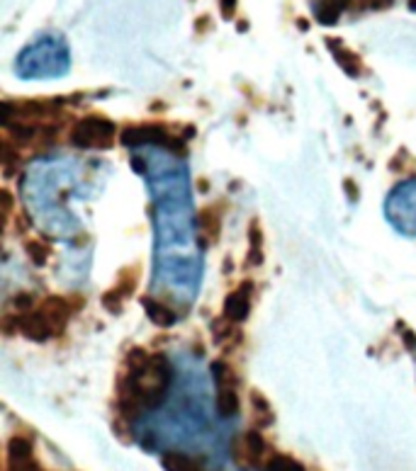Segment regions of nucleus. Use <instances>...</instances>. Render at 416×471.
<instances>
[{"instance_id": "16", "label": "nucleus", "mask_w": 416, "mask_h": 471, "mask_svg": "<svg viewBox=\"0 0 416 471\" xmlns=\"http://www.w3.org/2000/svg\"><path fill=\"white\" fill-rule=\"evenodd\" d=\"M353 0H317L314 3V18H317L319 25L324 27H331L341 20V15L346 10H351Z\"/></svg>"}, {"instance_id": "9", "label": "nucleus", "mask_w": 416, "mask_h": 471, "mask_svg": "<svg viewBox=\"0 0 416 471\" xmlns=\"http://www.w3.org/2000/svg\"><path fill=\"white\" fill-rule=\"evenodd\" d=\"M136 284H139V265L122 267L117 274L115 287L103 294V306L110 311V314H119L124 301L136 292Z\"/></svg>"}, {"instance_id": "13", "label": "nucleus", "mask_w": 416, "mask_h": 471, "mask_svg": "<svg viewBox=\"0 0 416 471\" xmlns=\"http://www.w3.org/2000/svg\"><path fill=\"white\" fill-rule=\"evenodd\" d=\"M326 49H329V54L334 56V61L339 63L341 71H344L346 76H351V78H360L363 76V71H365V68H363L360 56H358L356 51H351L341 39H329V41H326Z\"/></svg>"}, {"instance_id": "6", "label": "nucleus", "mask_w": 416, "mask_h": 471, "mask_svg": "<svg viewBox=\"0 0 416 471\" xmlns=\"http://www.w3.org/2000/svg\"><path fill=\"white\" fill-rule=\"evenodd\" d=\"M115 139H117V126L108 117H100V114H88V117L78 119L76 124L71 126V134H68L71 146L83 148V151H105V148H112Z\"/></svg>"}, {"instance_id": "7", "label": "nucleus", "mask_w": 416, "mask_h": 471, "mask_svg": "<svg viewBox=\"0 0 416 471\" xmlns=\"http://www.w3.org/2000/svg\"><path fill=\"white\" fill-rule=\"evenodd\" d=\"M173 141L178 139L168 134V129L163 124H129L119 131V144L131 148V151H136V148H149V146L171 148V151L181 148L178 144H173Z\"/></svg>"}, {"instance_id": "15", "label": "nucleus", "mask_w": 416, "mask_h": 471, "mask_svg": "<svg viewBox=\"0 0 416 471\" xmlns=\"http://www.w3.org/2000/svg\"><path fill=\"white\" fill-rule=\"evenodd\" d=\"M161 467L163 471H207V467L195 454L186 452V449H168V452H163Z\"/></svg>"}, {"instance_id": "24", "label": "nucleus", "mask_w": 416, "mask_h": 471, "mask_svg": "<svg viewBox=\"0 0 416 471\" xmlns=\"http://www.w3.org/2000/svg\"><path fill=\"white\" fill-rule=\"evenodd\" d=\"M219 10H222L224 20H231L236 13V0H219Z\"/></svg>"}, {"instance_id": "11", "label": "nucleus", "mask_w": 416, "mask_h": 471, "mask_svg": "<svg viewBox=\"0 0 416 471\" xmlns=\"http://www.w3.org/2000/svg\"><path fill=\"white\" fill-rule=\"evenodd\" d=\"M214 409L222 420H231L239 416V382L214 384Z\"/></svg>"}, {"instance_id": "21", "label": "nucleus", "mask_w": 416, "mask_h": 471, "mask_svg": "<svg viewBox=\"0 0 416 471\" xmlns=\"http://www.w3.org/2000/svg\"><path fill=\"white\" fill-rule=\"evenodd\" d=\"M263 471H307V469H304L294 457H290V454H275L273 452L271 457H268Z\"/></svg>"}, {"instance_id": "19", "label": "nucleus", "mask_w": 416, "mask_h": 471, "mask_svg": "<svg viewBox=\"0 0 416 471\" xmlns=\"http://www.w3.org/2000/svg\"><path fill=\"white\" fill-rule=\"evenodd\" d=\"M25 253H27V258L34 263V265H46V260L51 258V246L46 241H41V238H32V241L25 243Z\"/></svg>"}, {"instance_id": "1", "label": "nucleus", "mask_w": 416, "mask_h": 471, "mask_svg": "<svg viewBox=\"0 0 416 471\" xmlns=\"http://www.w3.org/2000/svg\"><path fill=\"white\" fill-rule=\"evenodd\" d=\"M131 171L146 180L154 202V282L166 301L190 306L202 279V241L193 204L190 173L176 151L136 148Z\"/></svg>"}, {"instance_id": "22", "label": "nucleus", "mask_w": 416, "mask_h": 471, "mask_svg": "<svg viewBox=\"0 0 416 471\" xmlns=\"http://www.w3.org/2000/svg\"><path fill=\"white\" fill-rule=\"evenodd\" d=\"M41 464L37 459H8V469L5 471H39Z\"/></svg>"}, {"instance_id": "23", "label": "nucleus", "mask_w": 416, "mask_h": 471, "mask_svg": "<svg viewBox=\"0 0 416 471\" xmlns=\"http://www.w3.org/2000/svg\"><path fill=\"white\" fill-rule=\"evenodd\" d=\"M392 3L394 0H358V5H360L363 10H384Z\"/></svg>"}, {"instance_id": "8", "label": "nucleus", "mask_w": 416, "mask_h": 471, "mask_svg": "<svg viewBox=\"0 0 416 471\" xmlns=\"http://www.w3.org/2000/svg\"><path fill=\"white\" fill-rule=\"evenodd\" d=\"M231 457L244 469L266 467L268 457H271V444H268V440L263 437V432L258 427H251V430H246L239 440L231 444Z\"/></svg>"}, {"instance_id": "12", "label": "nucleus", "mask_w": 416, "mask_h": 471, "mask_svg": "<svg viewBox=\"0 0 416 471\" xmlns=\"http://www.w3.org/2000/svg\"><path fill=\"white\" fill-rule=\"evenodd\" d=\"M141 306H144L151 324H156L159 328H173L178 324V319H181L176 306H173L171 301L161 299V296H146V299L141 301Z\"/></svg>"}, {"instance_id": "17", "label": "nucleus", "mask_w": 416, "mask_h": 471, "mask_svg": "<svg viewBox=\"0 0 416 471\" xmlns=\"http://www.w3.org/2000/svg\"><path fill=\"white\" fill-rule=\"evenodd\" d=\"M251 420L258 430H266L275 423V411H273L271 401L261 394V391H251Z\"/></svg>"}, {"instance_id": "5", "label": "nucleus", "mask_w": 416, "mask_h": 471, "mask_svg": "<svg viewBox=\"0 0 416 471\" xmlns=\"http://www.w3.org/2000/svg\"><path fill=\"white\" fill-rule=\"evenodd\" d=\"M3 331L25 336L32 343H46V340H51V338L61 336L64 328L56 324L41 306H34V309H30V311H15V314L5 316Z\"/></svg>"}, {"instance_id": "27", "label": "nucleus", "mask_w": 416, "mask_h": 471, "mask_svg": "<svg viewBox=\"0 0 416 471\" xmlns=\"http://www.w3.org/2000/svg\"><path fill=\"white\" fill-rule=\"evenodd\" d=\"M39 471H46V469H39Z\"/></svg>"}, {"instance_id": "25", "label": "nucleus", "mask_w": 416, "mask_h": 471, "mask_svg": "<svg viewBox=\"0 0 416 471\" xmlns=\"http://www.w3.org/2000/svg\"><path fill=\"white\" fill-rule=\"evenodd\" d=\"M0 199H3V221H8L10 209H13V197H10L8 190H3V192H0Z\"/></svg>"}, {"instance_id": "14", "label": "nucleus", "mask_w": 416, "mask_h": 471, "mask_svg": "<svg viewBox=\"0 0 416 471\" xmlns=\"http://www.w3.org/2000/svg\"><path fill=\"white\" fill-rule=\"evenodd\" d=\"M197 231H200V241L202 246H212L217 243L219 231H222V216H219V209L214 206H204V209L197 211Z\"/></svg>"}, {"instance_id": "4", "label": "nucleus", "mask_w": 416, "mask_h": 471, "mask_svg": "<svg viewBox=\"0 0 416 471\" xmlns=\"http://www.w3.org/2000/svg\"><path fill=\"white\" fill-rule=\"evenodd\" d=\"M384 216L402 236H416V178L402 180L384 199Z\"/></svg>"}, {"instance_id": "26", "label": "nucleus", "mask_w": 416, "mask_h": 471, "mask_svg": "<svg viewBox=\"0 0 416 471\" xmlns=\"http://www.w3.org/2000/svg\"><path fill=\"white\" fill-rule=\"evenodd\" d=\"M409 5H412V10H416V0H409Z\"/></svg>"}, {"instance_id": "2", "label": "nucleus", "mask_w": 416, "mask_h": 471, "mask_svg": "<svg viewBox=\"0 0 416 471\" xmlns=\"http://www.w3.org/2000/svg\"><path fill=\"white\" fill-rule=\"evenodd\" d=\"M176 386L173 364L166 354L134 347L127 354V372L117 382L115 411L122 423H136L151 411H159Z\"/></svg>"}, {"instance_id": "3", "label": "nucleus", "mask_w": 416, "mask_h": 471, "mask_svg": "<svg viewBox=\"0 0 416 471\" xmlns=\"http://www.w3.org/2000/svg\"><path fill=\"white\" fill-rule=\"evenodd\" d=\"M71 71V49L64 34L44 32L30 41L15 59V73L22 81H51Z\"/></svg>"}, {"instance_id": "20", "label": "nucleus", "mask_w": 416, "mask_h": 471, "mask_svg": "<svg viewBox=\"0 0 416 471\" xmlns=\"http://www.w3.org/2000/svg\"><path fill=\"white\" fill-rule=\"evenodd\" d=\"M249 260H246V265L249 267H258L263 265V234L261 229H258V224H251V231H249Z\"/></svg>"}, {"instance_id": "10", "label": "nucleus", "mask_w": 416, "mask_h": 471, "mask_svg": "<svg viewBox=\"0 0 416 471\" xmlns=\"http://www.w3.org/2000/svg\"><path fill=\"white\" fill-rule=\"evenodd\" d=\"M254 284L251 282H241L234 292H229V296L224 299V314L229 321L234 324H244L251 314V304H254Z\"/></svg>"}, {"instance_id": "18", "label": "nucleus", "mask_w": 416, "mask_h": 471, "mask_svg": "<svg viewBox=\"0 0 416 471\" xmlns=\"http://www.w3.org/2000/svg\"><path fill=\"white\" fill-rule=\"evenodd\" d=\"M209 328H212V338H214V343H217L219 347H229V345H236V343H241L239 324L229 321L226 316H222L219 321H212V324H209Z\"/></svg>"}]
</instances>
